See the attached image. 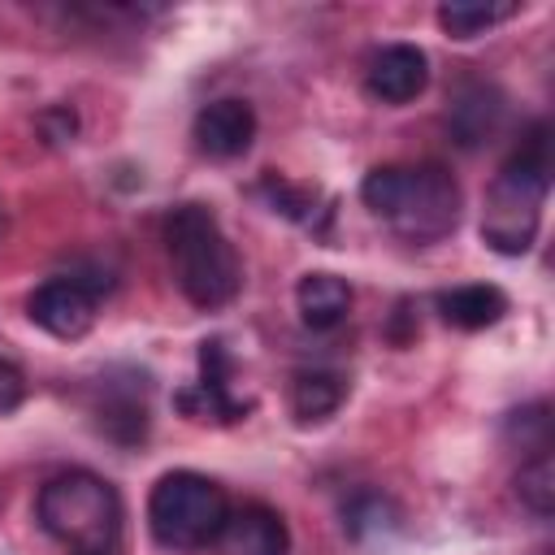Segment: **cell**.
<instances>
[{"label": "cell", "mask_w": 555, "mask_h": 555, "mask_svg": "<svg viewBox=\"0 0 555 555\" xmlns=\"http://www.w3.org/2000/svg\"><path fill=\"white\" fill-rule=\"evenodd\" d=\"M360 199L408 243H438L460 225V182L442 165H377L360 182Z\"/></svg>", "instance_id": "6da1fadb"}, {"label": "cell", "mask_w": 555, "mask_h": 555, "mask_svg": "<svg viewBox=\"0 0 555 555\" xmlns=\"http://www.w3.org/2000/svg\"><path fill=\"white\" fill-rule=\"evenodd\" d=\"M551 191V130L538 121L529 139L503 160L486 191L481 238L499 256H525L542 225V204Z\"/></svg>", "instance_id": "7a4b0ae2"}, {"label": "cell", "mask_w": 555, "mask_h": 555, "mask_svg": "<svg viewBox=\"0 0 555 555\" xmlns=\"http://www.w3.org/2000/svg\"><path fill=\"white\" fill-rule=\"evenodd\" d=\"M35 516L52 542L69 555H117L121 542V494L91 468L56 473L39 486Z\"/></svg>", "instance_id": "3957f363"}, {"label": "cell", "mask_w": 555, "mask_h": 555, "mask_svg": "<svg viewBox=\"0 0 555 555\" xmlns=\"http://www.w3.org/2000/svg\"><path fill=\"white\" fill-rule=\"evenodd\" d=\"M165 251H169L178 291L195 308L212 312V308H221L238 295L243 269H238V256H234V247H230L212 208L173 204L165 212Z\"/></svg>", "instance_id": "277c9868"}, {"label": "cell", "mask_w": 555, "mask_h": 555, "mask_svg": "<svg viewBox=\"0 0 555 555\" xmlns=\"http://www.w3.org/2000/svg\"><path fill=\"white\" fill-rule=\"evenodd\" d=\"M225 516H230L225 490L212 477L191 473V468H173V473L156 477V486L147 494V529L169 551L212 546Z\"/></svg>", "instance_id": "5b68a950"}, {"label": "cell", "mask_w": 555, "mask_h": 555, "mask_svg": "<svg viewBox=\"0 0 555 555\" xmlns=\"http://www.w3.org/2000/svg\"><path fill=\"white\" fill-rule=\"evenodd\" d=\"M100 295H104V282L82 273H56L30 291L26 317L52 338H82L95 325Z\"/></svg>", "instance_id": "8992f818"}, {"label": "cell", "mask_w": 555, "mask_h": 555, "mask_svg": "<svg viewBox=\"0 0 555 555\" xmlns=\"http://www.w3.org/2000/svg\"><path fill=\"white\" fill-rule=\"evenodd\" d=\"M230 377H234V360H230L225 343L221 338H204L199 343V377H195V386L178 390V408L186 416H195V421H225V425L247 416L251 403L234 395Z\"/></svg>", "instance_id": "52a82bcc"}, {"label": "cell", "mask_w": 555, "mask_h": 555, "mask_svg": "<svg viewBox=\"0 0 555 555\" xmlns=\"http://www.w3.org/2000/svg\"><path fill=\"white\" fill-rule=\"evenodd\" d=\"M429 87V56L416 43H382L364 65V91L377 104H412Z\"/></svg>", "instance_id": "ba28073f"}, {"label": "cell", "mask_w": 555, "mask_h": 555, "mask_svg": "<svg viewBox=\"0 0 555 555\" xmlns=\"http://www.w3.org/2000/svg\"><path fill=\"white\" fill-rule=\"evenodd\" d=\"M191 139L204 156L212 160H234L251 147L256 139V108L247 100H208L199 113H195V126H191Z\"/></svg>", "instance_id": "9c48e42d"}, {"label": "cell", "mask_w": 555, "mask_h": 555, "mask_svg": "<svg viewBox=\"0 0 555 555\" xmlns=\"http://www.w3.org/2000/svg\"><path fill=\"white\" fill-rule=\"evenodd\" d=\"M217 551L221 555H286L291 529L273 507L243 503V507H230V516L217 533Z\"/></svg>", "instance_id": "30bf717a"}, {"label": "cell", "mask_w": 555, "mask_h": 555, "mask_svg": "<svg viewBox=\"0 0 555 555\" xmlns=\"http://www.w3.org/2000/svg\"><path fill=\"white\" fill-rule=\"evenodd\" d=\"M507 312V295L494 286V282H464V286H451L438 295V317L451 325V330H490L499 325Z\"/></svg>", "instance_id": "8fae6325"}, {"label": "cell", "mask_w": 555, "mask_h": 555, "mask_svg": "<svg viewBox=\"0 0 555 555\" xmlns=\"http://www.w3.org/2000/svg\"><path fill=\"white\" fill-rule=\"evenodd\" d=\"M295 308L308 330H334L351 312V286H347V278L325 273V269L304 273L295 286Z\"/></svg>", "instance_id": "7c38bea8"}, {"label": "cell", "mask_w": 555, "mask_h": 555, "mask_svg": "<svg viewBox=\"0 0 555 555\" xmlns=\"http://www.w3.org/2000/svg\"><path fill=\"white\" fill-rule=\"evenodd\" d=\"M347 399V382L334 369H299L291 377V412L299 425H317L325 416H334Z\"/></svg>", "instance_id": "4fadbf2b"}, {"label": "cell", "mask_w": 555, "mask_h": 555, "mask_svg": "<svg viewBox=\"0 0 555 555\" xmlns=\"http://www.w3.org/2000/svg\"><path fill=\"white\" fill-rule=\"evenodd\" d=\"M499 117H503V104H499L494 91H486V87L460 91L455 104H451V113H447V121H451V130H455V139H460L464 147L486 143V139L499 130Z\"/></svg>", "instance_id": "5bb4252c"}, {"label": "cell", "mask_w": 555, "mask_h": 555, "mask_svg": "<svg viewBox=\"0 0 555 555\" xmlns=\"http://www.w3.org/2000/svg\"><path fill=\"white\" fill-rule=\"evenodd\" d=\"M516 13V4L512 0H499V4H481V0H447V4H438V26L451 35V39H477V35H486L494 22H503V17H512Z\"/></svg>", "instance_id": "9a60e30c"}, {"label": "cell", "mask_w": 555, "mask_h": 555, "mask_svg": "<svg viewBox=\"0 0 555 555\" xmlns=\"http://www.w3.org/2000/svg\"><path fill=\"white\" fill-rule=\"evenodd\" d=\"M516 494L533 516H551L555 512V460H551V451H538V455H529L520 464Z\"/></svg>", "instance_id": "2e32d148"}, {"label": "cell", "mask_w": 555, "mask_h": 555, "mask_svg": "<svg viewBox=\"0 0 555 555\" xmlns=\"http://www.w3.org/2000/svg\"><path fill=\"white\" fill-rule=\"evenodd\" d=\"M395 520H399L395 503H390L386 494H373V490L356 494V499L343 507V525H347L351 538H377V533L395 529Z\"/></svg>", "instance_id": "e0dca14e"}, {"label": "cell", "mask_w": 555, "mask_h": 555, "mask_svg": "<svg viewBox=\"0 0 555 555\" xmlns=\"http://www.w3.org/2000/svg\"><path fill=\"white\" fill-rule=\"evenodd\" d=\"M507 434H516V438H520V447H525L529 455L551 451V408H546V403H529V408L512 412Z\"/></svg>", "instance_id": "ac0fdd59"}, {"label": "cell", "mask_w": 555, "mask_h": 555, "mask_svg": "<svg viewBox=\"0 0 555 555\" xmlns=\"http://www.w3.org/2000/svg\"><path fill=\"white\" fill-rule=\"evenodd\" d=\"M22 399H26V377H22V369L0 356V416H9Z\"/></svg>", "instance_id": "d6986e66"}, {"label": "cell", "mask_w": 555, "mask_h": 555, "mask_svg": "<svg viewBox=\"0 0 555 555\" xmlns=\"http://www.w3.org/2000/svg\"><path fill=\"white\" fill-rule=\"evenodd\" d=\"M0 230H4V208H0Z\"/></svg>", "instance_id": "ffe728a7"}]
</instances>
